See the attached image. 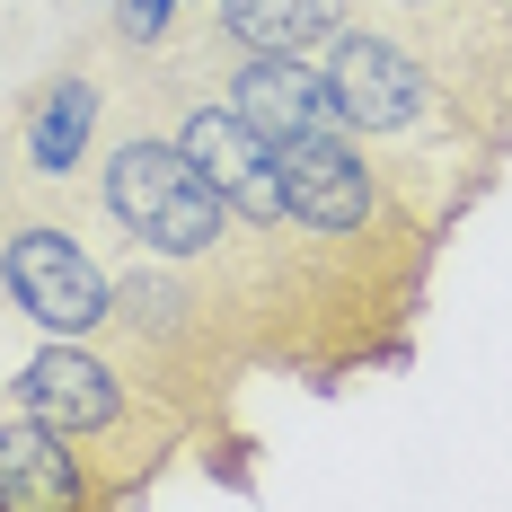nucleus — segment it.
I'll return each instance as SVG.
<instances>
[{
    "label": "nucleus",
    "mask_w": 512,
    "mask_h": 512,
    "mask_svg": "<svg viewBox=\"0 0 512 512\" xmlns=\"http://www.w3.org/2000/svg\"><path fill=\"white\" fill-rule=\"evenodd\" d=\"M106 212L133 230V248L168 256V265H195V256L221 248L230 230V204L212 195V177L177 151V133H124L106 151Z\"/></svg>",
    "instance_id": "obj_1"
},
{
    "label": "nucleus",
    "mask_w": 512,
    "mask_h": 512,
    "mask_svg": "<svg viewBox=\"0 0 512 512\" xmlns=\"http://www.w3.org/2000/svg\"><path fill=\"white\" fill-rule=\"evenodd\" d=\"M0 292L27 309L45 336H98L106 318H115L106 265L80 248V230H62V221H18V230L0 239Z\"/></svg>",
    "instance_id": "obj_2"
},
{
    "label": "nucleus",
    "mask_w": 512,
    "mask_h": 512,
    "mask_svg": "<svg viewBox=\"0 0 512 512\" xmlns=\"http://www.w3.org/2000/svg\"><path fill=\"white\" fill-rule=\"evenodd\" d=\"M327 98H336L345 133H415L424 106H433V80L398 45H380L362 27H336L327 36Z\"/></svg>",
    "instance_id": "obj_3"
},
{
    "label": "nucleus",
    "mask_w": 512,
    "mask_h": 512,
    "mask_svg": "<svg viewBox=\"0 0 512 512\" xmlns=\"http://www.w3.org/2000/svg\"><path fill=\"white\" fill-rule=\"evenodd\" d=\"M274 168H283V212H292L301 230H327V239L362 230L371 204H380L371 159L354 151L345 124H309V133H292V142H274Z\"/></svg>",
    "instance_id": "obj_4"
},
{
    "label": "nucleus",
    "mask_w": 512,
    "mask_h": 512,
    "mask_svg": "<svg viewBox=\"0 0 512 512\" xmlns=\"http://www.w3.org/2000/svg\"><path fill=\"white\" fill-rule=\"evenodd\" d=\"M177 151L212 177V195L239 212V221H256V230L283 221V168H274V142L256 133L239 106H186V115H177Z\"/></svg>",
    "instance_id": "obj_5"
},
{
    "label": "nucleus",
    "mask_w": 512,
    "mask_h": 512,
    "mask_svg": "<svg viewBox=\"0 0 512 512\" xmlns=\"http://www.w3.org/2000/svg\"><path fill=\"white\" fill-rule=\"evenodd\" d=\"M18 407L36 424H53V433H71V442H98V433L124 424V380L98 354H80V336H53L45 354L18 371Z\"/></svg>",
    "instance_id": "obj_6"
},
{
    "label": "nucleus",
    "mask_w": 512,
    "mask_h": 512,
    "mask_svg": "<svg viewBox=\"0 0 512 512\" xmlns=\"http://www.w3.org/2000/svg\"><path fill=\"white\" fill-rule=\"evenodd\" d=\"M89 468L71 451V433H53L36 415H0V512H62V504H89Z\"/></svg>",
    "instance_id": "obj_7"
},
{
    "label": "nucleus",
    "mask_w": 512,
    "mask_h": 512,
    "mask_svg": "<svg viewBox=\"0 0 512 512\" xmlns=\"http://www.w3.org/2000/svg\"><path fill=\"white\" fill-rule=\"evenodd\" d=\"M230 106L248 115L265 142H292V133H309V124H336L327 71H309L301 53H239V71H230Z\"/></svg>",
    "instance_id": "obj_8"
},
{
    "label": "nucleus",
    "mask_w": 512,
    "mask_h": 512,
    "mask_svg": "<svg viewBox=\"0 0 512 512\" xmlns=\"http://www.w3.org/2000/svg\"><path fill=\"white\" fill-rule=\"evenodd\" d=\"M89 133H98V80H53L45 98L27 106V133H18V151H27V177L62 186V177L89 159Z\"/></svg>",
    "instance_id": "obj_9"
},
{
    "label": "nucleus",
    "mask_w": 512,
    "mask_h": 512,
    "mask_svg": "<svg viewBox=\"0 0 512 512\" xmlns=\"http://www.w3.org/2000/svg\"><path fill=\"white\" fill-rule=\"evenodd\" d=\"M345 27V0H221V36L239 53H301Z\"/></svg>",
    "instance_id": "obj_10"
},
{
    "label": "nucleus",
    "mask_w": 512,
    "mask_h": 512,
    "mask_svg": "<svg viewBox=\"0 0 512 512\" xmlns=\"http://www.w3.org/2000/svg\"><path fill=\"white\" fill-rule=\"evenodd\" d=\"M168 9H177V0H115V27H124L133 45H159V36H168Z\"/></svg>",
    "instance_id": "obj_11"
},
{
    "label": "nucleus",
    "mask_w": 512,
    "mask_h": 512,
    "mask_svg": "<svg viewBox=\"0 0 512 512\" xmlns=\"http://www.w3.org/2000/svg\"><path fill=\"white\" fill-rule=\"evenodd\" d=\"M407 9H424V0H407Z\"/></svg>",
    "instance_id": "obj_12"
}]
</instances>
